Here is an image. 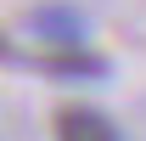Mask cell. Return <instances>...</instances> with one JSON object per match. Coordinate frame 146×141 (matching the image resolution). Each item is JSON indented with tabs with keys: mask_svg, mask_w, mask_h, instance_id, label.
Masks as SVG:
<instances>
[{
	"mask_svg": "<svg viewBox=\"0 0 146 141\" xmlns=\"http://www.w3.org/2000/svg\"><path fill=\"white\" fill-rule=\"evenodd\" d=\"M56 141H118V130L96 107H62L56 113Z\"/></svg>",
	"mask_w": 146,
	"mask_h": 141,
	"instance_id": "cell-1",
	"label": "cell"
},
{
	"mask_svg": "<svg viewBox=\"0 0 146 141\" xmlns=\"http://www.w3.org/2000/svg\"><path fill=\"white\" fill-rule=\"evenodd\" d=\"M45 68H51V73H101V56H84V51H56V56H45Z\"/></svg>",
	"mask_w": 146,
	"mask_h": 141,
	"instance_id": "cell-2",
	"label": "cell"
}]
</instances>
